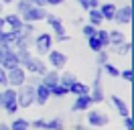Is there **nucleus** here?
Wrapping results in <instances>:
<instances>
[{
  "label": "nucleus",
  "mask_w": 134,
  "mask_h": 130,
  "mask_svg": "<svg viewBox=\"0 0 134 130\" xmlns=\"http://www.w3.org/2000/svg\"><path fill=\"white\" fill-rule=\"evenodd\" d=\"M45 20H47V24L51 26V31L55 32L53 41H59V43H63V41H69V35L65 32V26H63V18H61V16H57V14H51V12H47Z\"/></svg>",
  "instance_id": "1"
},
{
  "label": "nucleus",
  "mask_w": 134,
  "mask_h": 130,
  "mask_svg": "<svg viewBox=\"0 0 134 130\" xmlns=\"http://www.w3.org/2000/svg\"><path fill=\"white\" fill-rule=\"evenodd\" d=\"M16 104L18 108H31L35 104V88L29 83H23L16 88Z\"/></svg>",
  "instance_id": "2"
},
{
  "label": "nucleus",
  "mask_w": 134,
  "mask_h": 130,
  "mask_svg": "<svg viewBox=\"0 0 134 130\" xmlns=\"http://www.w3.org/2000/svg\"><path fill=\"white\" fill-rule=\"evenodd\" d=\"M53 35H49V32H39L37 37H35V49H37V53L39 55H47L51 49H53Z\"/></svg>",
  "instance_id": "3"
},
{
  "label": "nucleus",
  "mask_w": 134,
  "mask_h": 130,
  "mask_svg": "<svg viewBox=\"0 0 134 130\" xmlns=\"http://www.w3.org/2000/svg\"><path fill=\"white\" fill-rule=\"evenodd\" d=\"M102 67H98V71H96V77H93V85L92 89H90V96H92L93 104H102L104 102V98H106V94H104V88H102Z\"/></svg>",
  "instance_id": "4"
},
{
  "label": "nucleus",
  "mask_w": 134,
  "mask_h": 130,
  "mask_svg": "<svg viewBox=\"0 0 134 130\" xmlns=\"http://www.w3.org/2000/svg\"><path fill=\"white\" fill-rule=\"evenodd\" d=\"M45 16H47V6H31L26 12L20 14V18L25 20V23H41L45 20Z\"/></svg>",
  "instance_id": "5"
},
{
  "label": "nucleus",
  "mask_w": 134,
  "mask_h": 130,
  "mask_svg": "<svg viewBox=\"0 0 134 130\" xmlns=\"http://www.w3.org/2000/svg\"><path fill=\"white\" fill-rule=\"evenodd\" d=\"M25 71H29V73H37V75H45L47 73V65H45V61L43 59H39V57H29L25 63L20 65Z\"/></svg>",
  "instance_id": "6"
},
{
  "label": "nucleus",
  "mask_w": 134,
  "mask_h": 130,
  "mask_svg": "<svg viewBox=\"0 0 134 130\" xmlns=\"http://www.w3.org/2000/svg\"><path fill=\"white\" fill-rule=\"evenodd\" d=\"M47 61L53 69H57V71H63V67L67 65V55L63 51H55V49H51L49 53H47Z\"/></svg>",
  "instance_id": "7"
},
{
  "label": "nucleus",
  "mask_w": 134,
  "mask_h": 130,
  "mask_svg": "<svg viewBox=\"0 0 134 130\" xmlns=\"http://www.w3.org/2000/svg\"><path fill=\"white\" fill-rule=\"evenodd\" d=\"M6 77H8V85L10 88H20V85L25 83V79H26V71L18 65V67H14V69L6 71Z\"/></svg>",
  "instance_id": "8"
},
{
  "label": "nucleus",
  "mask_w": 134,
  "mask_h": 130,
  "mask_svg": "<svg viewBox=\"0 0 134 130\" xmlns=\"http://www.w3.org/2000/svg\"><path fill=\"white\" fill-rule=\"evenodd\" d=\"M108 122H110V118L104 112H98V110H90L87 112V124L92 128H104V126H108Z\"/></svg>",
  "instance_id": "9"
},
{
  "label": "nucleus",
  "mask_w": 134,
  "mask_h": 130,
  "mask_svg": "<svg viewBox=\"0 0 134 130\" xmlns=\"http://www.w3.org/2000/svg\"><path fill=\"white\" fill-rule=\"evenodd\" d=\"M93 106V100L90 94H83V96H75V102L71 104V112H85Z\"/></svg>",
  "instance_id": "10"
},
{
  "label": "nucleus",
  "mask_w": 134,
  "mask_h": 130,
  "mask_svg": "<svg viewBox=\"0 0 134 130\" xmlns=\"http://www.w3.org/2000/svg\"><path fill=\"white\" fill-rule=\"evenodd\" d=\"M114 20L118 24H130V20H132V6H130V2L124 4V6H120V8H116Z\"/></svg>",
  "instance_id": "11"
},
{
  "label": "nucleus",
  "mask_w": 134,
  "mask_h": 130,
  "mask_svg": "<svg viewBox=\"0 0 134 130\" xmlns=\"http://www.w3.org/2000/svg\"><path fill=\"white\" fill-rule=\"evenodd\" d=\"M49 98H51V89L47 88V85L39 83V85L35 88V104H39V106H45L47 102H49Z\"/></svg>",
  "instance_id": "12"
},
{
  "label": "nucleus",
  "mask_w": 134,
  "mask_h": 130,
  "mask_svg": "<svg viewBox=\"0 0 134 130\" xmlns=\"http://www.w3.org/2000/svg\"><path fill=\"white\" fill-rule=\"evenodd\" d=\"M4 23H6V26H8L10 31L20 32V29H23L25 20L20 18V14H16V12H10V14H6V16H4Z\"/></svg>",
  "instance_id": "13"
},
{
  "label": "nucleus",
  "mask_w": 134,
  "mask_h": 130,
  "mask_svg": "<svg viewBox=\"0 0 134 130\" xmlns=\"http://www.w3.org/2000/svg\"><path fill=\"white\" fill-rule=\"evenodd\" d=\"M41 83L51 89L55 83H59V71H57V69H47V73L41 75Z\"/></svg>",
  "instance_id": "14"
},
{
  "label": "nucleus",
  "mask_w": 134,
  "mask_h": 130,
  "mask_svg": "<svg viewBox=\"0 0 134 130\" xmlns=\"http://www.w3.org/2000/svg\"><path fill=\"white\" fill-rule=\"evenodd\" d=\"M98 8H100L104 20H114V14H116V8H118L114 2H104V4H100Z\"/></svg>",
  "instance_id": "15"
},
{
  "label": "nucleus",
  "mask_w": 134,
  "mask_h": 130,
  "mask_svg": "<svg viewBox=\"0 0 134 130\" xmlns=\"http://www.w3.org/2000/svg\"><path fill=\"white\" fill-rule=\"evenodd\" d=\"M16 35L18 32L14 31H0V47H12L14 45V41H16Z\"/></svg>",
  "instance_id": "16"
},
{
  "label": "nucleus",
  "mask_w": 134,
  "mask_h": 130,
  "mask_svg": "<svg viewBox=\"0 0 134 130\" xmlns=\"http://www.w3.org/2000/svg\"><path fill=\"white\" fill-rule=\"evenodd\" d=\"M112 104H114V108L118 110V114L122 116V118H126V116H130V110H128V104H126L124 100L120 96H112Z\"/></svg>",
  "instance_id": "17"
},
{
  "label": "nucleus",
  "mask_w": 134,
  "mask_h": 130,
  "mask_svg": "<svg viewBox=\"0 0 134 130\" xmlns=\"http://www.w3.org/2000/svg\"><path fill=\"white\" fill-rule=\"evenodd\" d=\"M87 20H90V24H93L96 29H100L102 23H104V16H102L100 8H90V10H87Z\"/></svg>",
  "instance_id": "18"
},
{
  "label": "nucleus",
  "mask_w": 134,
  "mask_h": 130,
  "mask_svg": "<svg viewBox=\"0 0 134 130\" xmlns=\"http://www.w3.org/2000/svg\"><path fill=\"white\" fill-rule=\"evenodd\" d=\"M108 39H110V47H118V45H122L126 41V37L122 31L114 29V31H108Z\"/></svg>",
  "instance_id": "19"
},
{
  "label": "nucleus",
  "mask_w": 134,
  "mask_h": 130,
  "mask_svg": "<svg viewBox=\"0 0 134 130\" xmlns=\"http://www.w3.org/2000/svg\"><path fill=\"white\" fill-rule=\"evenodd\" d=\"M10 100H16V88H10V85H6V88L0 91V108L6 104V102H10Z\"/></svg>",
  "instance_id": "20"
},
{
  "label": "nucleus",
  "mask_w": 134,
  "mask_h": 130,
  "mask_svg": "<svg viewBox=\"0 0 134 130\" xmlns=\"http://www.w3.org/2000/svg\"><path fill=\"white\" fill-rule=\"evenodd\" d=\"M67 89H69V94H73V96H83V94H90V88H87L85 83H81L79 79H75Z\"/></svg>",
  "instance_id": "21"
},
{
  "label": "nucleus",
  "mask_w": 134,
  "mask_h": 130,
  "mask_svg": "<svg viewBox=\"0 0 134 130\" xmlns=\"http://www.w3.org/2000/svg\"><path fill=\"white\" fill-rule=\"evenodd\" d=\"M63 126H65L63 118H61V116H55V118H51V120H45L43 130H63Z\"/></svg>",
  "instance_id": "22"
},
{
  "label": "nucleus",
  "mask_w": 134,
  "mask_h": 130,
  "mask_svg": "<svg viewBox=\"0 0 134 130\" xmlns=\"http://www.w3.org/2000/svg\"><path fill=\"white\" fill-rule=\"evenodd\" d=\"M8 126H10V130H31V122L25 120V118H14Z\"/></svg>",
  "instance_id": "23"
},
{
  "label": "nucleus",
  "mask_w": 134,
  "mask_h": 130,
  "mask_svg": "<svg viewBox=\"0 0 134 130\" xmlns=\"http://www.w3.org/2000/svg\"><path fill=\"white\" fill-rule=\"evenodd\" d=\"M75 73H71V71H63V73H59V83L61 85H65V88H69L73 81H75Z\"/></svg>",
  "instance_id": "24"
},
{
  "label": "nucleus",
  "mask_w": 134,
  "mask_h": 130,
  "mask_svg": "<svg viewBox=\"0 0 134 130\" xmlns=\"http://www.w3.org/2000/svg\"><path fill=\"white\" fill-rule=\"evenodd\" d=\"M102 73H106L108 77H118V75H120V69H118L116 65H112V63L108 61V63L102 65Z\"/></svg>",
  "instance_id": "25"
},
{
  "label": "nucleus",
  "mask_w": 134,
  "mask_h": 130,
  "mask_svg": "<svg viewBox=\"0 0 134 130\" xmlns=\"http://www.w3.org/2000/svg\"><path fill=\"white\" fill-rule=\"evenodd\" d=\"M67 94H69V89H67L65 85H61V83H55V85L51 88V96L53 98H65Z\"/></svg>",
  "instance_id": "26"
},
{
  "label": "nucleus",
  "mask_w": 134,
  "mask_h": 130,
  "mask_svg": "<svg viewBox=\"0 0 134 130\" xmlns=\"http://www.w3.org/2000/svg\"><path fill=\"white\" fill-rule=\"evenodd\" d=\"M96 37H98V41H100L102 43V47L104 49H108L110 47V39H108V31H106V29H98V31H96Z\"/></svg>",
  "instance_id": "27"
},
{
  "label": "nucleus",
  "mask_w": 134,
  "mask_h": 130,
  "mask_svg": "<svg viewBox=\"0 0 134 130\" xmlns=\"http://www.w3.org/2000/svg\"><path fill=\"white\" fill-rule=\"evenodd\" d=\"M2 108H4V112L8 114V116H16V112L20 110V108H18V104H16V100H10V102H6Z\"/></svg>",
  "instance_id": "28"
},
{
  "label": "nucleus",
  "mask_w": 134,
  "mask_h": 130,
  "mask_svg": "<svg viewBox=\"0 0 134 130\" xmlns=\"http://www.w3.org/2000/svg\"><path fill=\"white\" fill-rule=\"evenodd\" d=\"M87 45H90V49H92L93 53L104 51V47H102V43L98 41V37H96V35H93V37H87Z\"/></svg>",
  "instance_id": "29"
},
{
  "label": "nucleus",
  "mask_w": 134,
  "mask_h": 130,
  "mask_svg": "<svg viewBox=\"0 0 134 130\" xmlns=\"http://www.w3.org/2000/svg\"><path fill=\"white\" fill-rule=\"evenodd\" d=\"M31 6H33V2H31V0H16V14L26 12Z\"/></svg>",
  "instance_id": "30"
},
{
  "label": "nucleus",
  "mask_w": 134,
  "mask_h": 130,
  "mask_svg": "<svg viewBox=\"0 0 134 130\" xmlns=\"http://www.w3.org/2000/svg\"><path fill=\"white\" fill-rule=\"evenodd\" d=\"M130 49H132V43H130V41H124L122 45H118V47H116V53H118V55H128Z\"/></svg>",
  "instance_id": "31"
},
{
  "label": "nucleus",
  "mask_w": 134,
  "mask_h": 130,
  "mask_svg": "<svg viewBox=\"0 0 134 130\" xmlns=\"http://www.w3.org/2000/svg\"><path fill=\"white\" fill-rule=\"evenodd\" d=\"M104 63H108V51H98L96 53V65L102 67Z\"/></svg>",
  "instance_id": "32"
},
{
  "label": "nucleus",
  "mask_w": 134,
  "mask_h": 130,
  "mask_svg": "<svg viewBox=\"0 0 134 130\" xmlns=\"http://www.w3.org/2000/svg\"><path fill=\"white\" fill-rule=\"evenodd\" d=\"M25 83H29V85H33V88H37V85L41 83V75H37V73H31V75H26Z\"/></svg>",
  "instance_id": "33"
},
{
  "label": "nucleus",
  "mask_w": 134,
  "mask_h": 130,
  "mask_svg": "<svg viewBox=\"0 0 134 130\" xmlns=\"http://www.w3.org/2000/svg\"><path fill=\"white\" fill-rule=\"evenodd\" d=\"M20 32L26 35V37H33V35H35V23H25V24H23V29H20Z\"/></svg>",
  "instance_id": "34"
},
{
  "label": "nucleus",
  "mask_w": 134,
  "mask_h": 130,
  "mask_svg": "<svg viewBox=\"0 0 134 130\" xmlns=\"http://www.w3.org/2000/svg\"><path fill=\"white\" fill-rule=\"evenodd\" d=\"M96 31H98V29H96L93 24H90V23L81 26V32L85 35V39H87V37H93V35H96Z\"/></svg>",
  "instance_id": "35"
},
{
  "label": "nucleus",
  "mask_w": 134,
  "mask_h": 130,
  "mask_svg": "<svg viewBox=\"0 0 134 130\" xmlns=\"http://www.w3.org/2000/svg\"><path fill=\"white\" fill-rule=\"evenodd\" d=\"M118 77H122L124 81H128V83H132V79H134V75H132V69L128 67V69H124V71H120V75Z\"/></svg>",
  "instance_id": "36"
},
{
  "label": "nucleus",
  "mask_w": 134,
  "mask_h": 130,
  "mask_svg": "<svg viewBox=\"0 0 134 130\" xmlns=\"http://www.w3.org/2000/svg\"><path fill=\"white\" fill-rule=\"evenodd\" d=\"M8 85V77H6V69L0 67V88H6Z\"/></svg>",
  "instance_id": "37"
},
{
  "label": "nucleus",
  "mask_w": 134,
  "mask_h": 130,
  "mask_svg": "<svg viewBox=\"0 0 134 130\" xmlns=\"http://www.w3.org/2000/svg\"><path fill=\"white\" fill-rule=\"evenodd\" d=\"M124 120V128L126 130H134V122H132V116H126V118H122Z\"/></svg>",
  "instance_id": "38"
},
{
  "label": "nucleus",
  "mask_w": 134,
  "mask_h": 130,
  "mask_svg": "<svg viewBox=\"0 0 134 130\" xmlns=\"http://www.w3.org/2000/svg\"><path fill=\"white\" fill-rule=\"evenodd\" d=\"M43 126H45V120H43V118H39V120H35V122H31V128L43 130Z\"/></svg>",
  "instance_id": "39"
},
{
  "label": "nucleus",
  "mask_w": 134,
  "mask_h": 130,
  "mask_svg": "<svg viewBox=\"0 0 134 130\" xmlns=\"http://www.w3.org/2000/svg\"><path fill=\"white\" fill-rule=\"evenodd\" d=\"M79 8H83V10H90V0H75Z\"/></svg>",
  "instance_id": "40"
},
{
  "label": "nucleus",
  "mask_w": 134,
  "mask_h": 130,
  "mask_svg": "<svg viewBox=\"0 0 134 130\" xmlns=\"http://www.w3.org/2000/svg\"><path fill=\"white\" fill-rule=\"evenodd\" d=\"M65 0H47V6H61Z\"/></svg>",
  "instance_id": "41"
},
{
  "label": "nucleus",
  "mask_w": 134,
  "mask_h": 130,
  "mask_svg": "<svg viewBox=\"0 0 134 130\" xmlns=\"http://www.w3.org/2000/svg\"><path fill=\"white\" fill-rule=\"evenodd\" d=\"M35 6H47V0H31Z\"/></svg>",
  "instance_id": "42"
},
{
  "label": "nucleus",
  "mask_w": 134,
  "mask_h": 130,
  "mask_svg": "<svg viewBox=\"0 0 134 130\" xmlns=\"http://www.w3.org/2000/svg\"><path fill=\"white\" fill-rule=\"evenodd\" d=\"M100 4H102L100 0H90V8H98Z\"/></svg>",
  "instance_id": "43"
},
{
  "label": "nucleus",
  "mask_w": 134,
  "mask_h": 130,
  "mask_svg": "<svg viewBox=\"0 0 134 130\" xmlns=\"http://www.w3.org/2000/svg\"><path fill=\"white\" fill-rule=\"evenodd\" d=\"M6 29V23H4V16H0V31H4Z\"/></svg>",
  "instance_id": "44"
},
{
  "label": "nucleus",
  "mask_w": 134,
  "mask_h": 130,
  "mask_svg": "<svg viewBox=\"0 0 134 130\" xmlns=\"http://www.w3.org/2000/svg\"><path fill=\"white\" fill-rule=\"evenodd\" d=\"M0 130H10L8 124H4V122H0Z\"/></svg>",
  "instance_id": "45"
},
{
  "label": "nucleus",
  "mask_w": 134,
  "mask_h": 130,
  "mask_svg": "<svg viewBox=\"0 0 134 130\" xmlns=\"http://www.w3.org/2000/svg\"><path fill=\"white\" fill-rule=\"evenodd\" d=\"M0 2H2V4H12L14 0H0Z\"/></svg>",
  "instance_id": "46"
},
{
  "label": "nucleus",
  "mask_w": 134,
  "mask_h": 130,
  "mask_svg": "<svg viewBox=\"0 0 134 130\" xmlns=\"http://www.w3.org/2000/svg\"><path fill=\"white\" fill-rule=\"evenodd\" d=\"M2 10H4V4H2V2H0V16H2Z\"/></svg>",
  "instance_id": "47"
},
{
  "label": "nucleus",
  "mask_w": 134,
  "mask_h": 130,
  "mask_svg": "<svg viewBox=\"0 0 134 130\" xmlns=\"http://www.w3.org/2000/svg\"><path fill=\"white\" fill-rule=\"evenodd\" d=\"M75 130H85V128H81V126H77V128H75Z\"/></svg>",
  "instance_id": "48"
}]
</instances>
